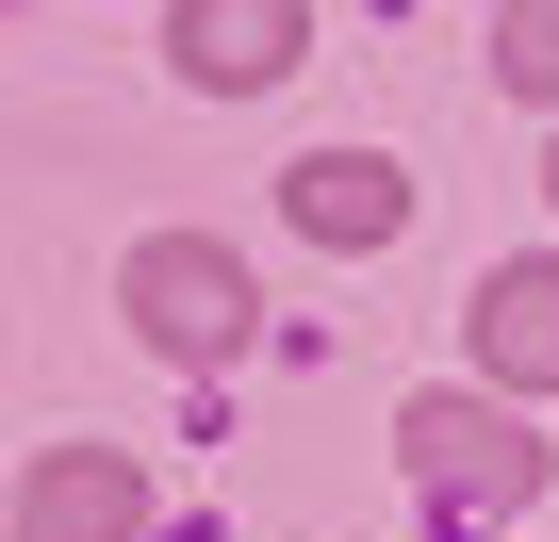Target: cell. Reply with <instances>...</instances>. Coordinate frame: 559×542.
<instances>
[{"label":"cell","mask_w":559,"mask_h":542,"mask_svg":"<svg viewBox=\"0 0 559 542\" xmlns=\"http://www.w3.org/2000/svg\"><path fill=\"white\" fill-rule=\"evenodd\" d=\"M395 444H412V493H444V509H477V526L543 493V444H526L493 395H412V427H395Z\"/></svg>","instance_id":"obj_1"},{"label":"cell","mask_w":559,"mask_h":542,"mask_svg":"<svg viewBox=\"0 0 559 542\" xmlns=\"http://www.w3.org/2000/svg\"><path fill=\"white\" fill-rule=\"evenodd\" d=\"M165 50H181V83L247 99V83H280L313 50V17H297V0H165Z\"/></svg>","instance_id":"obj_4"},{"label":"cell","mask_w":559,"mask_h":542,"mask_svg":"<svg viewBox=\"0 0 559 542\" xmlns=\"http://www.w3.org/2000/svg\"><path fill=\"white\" fill-rule=\"evenodd\" d=\"M280 214H297L313 246H395V230H412V181H395L379 148H313L297 181H280Z\"/></svg>","instance_id":"obj_5"},{"label":"cell","mask_w":559,"mask_h":542,"mask_svg":"<svg viewBox=\"0 0 559 542\" xmlns=\"http://www.w3.org/2000/svg\"><path fill=\"white\" fill-rule=\"evenodd\" d=\"M132 526H148V460L116 444H50L17 477V542H132Z\"/></svg>","instance_id":"obj_3"},{"label":"cell","mask_w":559,"mask_h":542,"mask_svg":"<svg viewBox=\"0 0 559 542\" xmlns=\"http://www.w3.org/2000/svg\"><path fill=\"white\" fill-rule=\"evenodd\" d=\"M247 263L230 246H198V230H165V246H132V329L165 346V362H230L247 346Z\"/></svg>","instance_id":"obj_2"},{"label":"cell","mask_w":559,"mask_h":542,"mask_svg":"<svg viewBox=\"0 0 559 542\" xmlns=\"http://www.w3.org/2000/svg\"><path fill=\"white\" fill-rule=\"evenodd\" d=\"M477 362L510 395H559V263H493L477 280Z\"/></svg>","instance_id":"obj_6"},{"label":"cell","mask_w":559,"mask_h":542,"mask_svg":"<svg viewBox=\"0 0 559 542\" xmlns=\"http://www.w3.org/2000/svg\"><path fill=\"white\" fill-rule=\"evenodd\" d=\"M543 181H559V165H543Z\"/></svg>","instance_id":"obj_8"},{"label":"cell","mask_w":559,"mask_h":542,"mask_svg":"<svg viewBox=\"0 0 559 542\" xmlns=\"http://www.w3.org/2000/svg\"><path fill=\"white\" fill-rule=\"evenodd\" d=\"M493 83L510 99H559V0H510V17H493Z\"/></svg>","instance_id":"obj_7"}]
</instances>
